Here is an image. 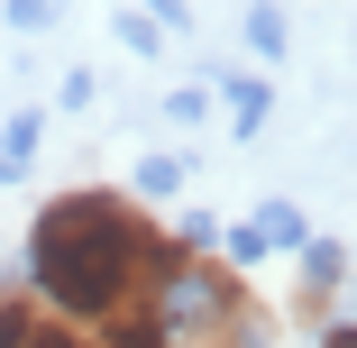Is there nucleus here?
<instances>
[{"instance_id": "nucleus-1", "label": "nucleus", "mask_w": 357, "mask_h": 348, "mask_svg": "<svg viewBox=\"0 0 357 348\" xmlns=\"http://www.w3.org/2000/svg\"><path fill=\"white\" fill-rule=\"evenodd\" d=\"M183 248L119 192H64L46 202V220L28 239V294L74 321L92 339H119V330H147L165 321L174 285H183Z\"/></svg>"}]
</instances>
